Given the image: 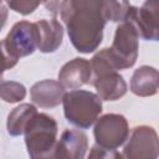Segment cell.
<instances>
[{
	"mask_svg": "<svg viewBox=\"0 0 159 159\" xmlns=\"http://www.w3.org/2000/svg\"><path fill=\"white\" fill-rule=\"evenodd\" d=\"M26 97V88L16 81L0 82V98L7 103H17Z\"/></svg>",
	"mask_w": 159,
	"mask_h": 159,
	"instance_id": "e0dca14e",
	"label": "cell"
},
{
	"mask_svg": "<svg viewBox=\"0 0 159 159\" xmlns=\"http://www.w3.org/2000/svg\"><path fill=\"white\" fill-rule=\"evenodd\" d=\"M92 78L91 63L86 58L76 57L66 62L58 72V82L63 88L77 89L87 83Z\"/></svg>",
	"mask_w": 159,
	"mask_h": 159,
	"instance_id": "30bf717a",
	"label": "cell"
},
{
	"mask_svg": "<svg viewBox=\"0 0 159 159\" xmlns=\"http://www.w3.org/2000/svg\"><path fill=\"white\" fill-rule=\"evenodd\" d=\"M62 104L66 119L81 129L89 128L102 112V99L96 93L83 89L65 93Z\"/></svg>",
	"mask_w": 159,
	"mask_h": 159,
	"instance_id": "3957f363",
	"label": "cell"
},
{
	"mask_svg": "<svg viewBox=\"0 0 159 159\" xmlns=\"http://www.w3.org/2000/svg\"><path fill=\"white\" fill-rule=\"evenodd\" d=\"M43 6L55 16L60 14V7H61V1H46L43 2Z\"/></svg>",
	"mask_w": 159,
	"mask_h": 159,
	"instance_id": "44dd1931",
	"label": "cell"
},
{
	"mask_svg": "<svg viewBox=\"0 0 159 159\" xmlns=\"http://www.w3.org/2000/svg\"><path fill=\"white\" fill-rule=\"evenodd\" d=\"M6 19H7V7L2 1H0V31L4 27Z\"/></svg>",
	"mask_w": 159,
	"mask_h": 159,
	"instance_id": "7402d4cb",
	"label": "cell"
},
{
	"mask_svg": "<svg viewBox=\"0 0 159 159\" xmlns=\"http://www.w3.org/2000/svg\"><path fill=\"white\" fill-rule=\"evenodd\" d=\"M63 86L55 80H43L36 82L30 88L31 101L40 108H53L62 103L65 96Z\"/></svg>",
	"mask_w": 159,
	"mask_h": 159,
	"instance_id": "7c38bea8",
	"label": "cell"
},
{
	"mask_svg": "<svg viewBox=\"0 0 159 159\" xmlns=\"http://www.w3.org/2000/svg\"><path fill=\"white\" fill-rule=\"evenodd\" d=\"M57 123L46 113H36L25 128V144L30 159H55Z\"/></svg>",
	"mask_w": 159,
	"mask_h": 159,
	"instance_id": "7a4b0ae2",
	"label": "cell"
},
{
	"mask_svg": "<svg viewBox=\"0 0 159 159\" xmlns=\"http://www.w3.org/2000/svg\"><path fill=\"white\" fill-rule=\"evenodd\" d=\"M37 43L39 34L36 24L26 20L16 22L1 41L6 55L16 62L21 57L32 55L37 48Z\"/></svg>",
	"mask_w": 159,
	"mask_h": 159,
	"instance_id": "5b68a950",
	"label": "cell"
},
{
	"mask_svg": "<svg viewBox=\"0 0 159 159\" xmlns=\"http://www.w3.org/2000/svg\"><path fill=\"white\" fill-rule=\"evenodd\" d=\"M16 63H17L16 61L11 60V58L6 55V52H5V51H4V48H2L1 41H0V82H1V80H2L4 72H5L6 70L12 68Z\"/></svg>",
	"mask_w": 159,
	"mask_h": 159,
	"instance_id": "ffe728a7",
	"label": "cell"
},
{
	"mask_svg": "<svg viewBox=\"0 0 159 159\" xmlns=\"http://www.w3.org/2000/svg\"><path fill=\"white\" fill-rule=\"evenodd\" d=\"M6 5L14 10L15 12H19L21 15H29L34 12L39 6L40 1H31V0H11L7 1Z\"/></svg>",
	"mask_w": 159,
	"mask_h": 159,
	"instance_id": "ac0fdd59",
	"label": "cell"
},
{
	"mask_svg": "<svg viewBox=\"0 0 159 159\" xmlns=\"http://www.w3.org/2000/svg\"><path fill=\"white\" fill-rule=\"evenodd\" d=\"M37 34H39V43L37 48L40 52L50 53L55 52L62 43L63 40V27L61 22L53 19H41L36 22Z\"/></svg>",
	"mask_w": 159,
	"mask_h": 159,
	"instance_id": "4fadbf2b",
	"label": "cell"
},
{
	"mask_svg": "<svg viewBox=\"0 0 159 159\" xmlns=\"http://www.w3.org/2000/svg\"><path fill=\"white\" fill-rule=\"evenodd\" d=\"M89 83L96 88V94L102 101H117L122 98L128 89L123 76L118 72L96 75L91 78Z\"/></svg>",
	"mask_w": 159,
	"mask_h": 159,
	"instance_id": "8fae6325",
	"label": "cell"
},
{
	"mask_svg": "<svg viewBox=\"0 0 159 159\" xmlns=\"http://www.w3.org/2000/svg\"><path fill=\"white\" fill-rule=\"evenodd\" d=\"M159 87L158 70L152 66H140L133 72L130 80V91L139 97H150L157 94Z\"/></svg>",
	"mask_w": 159,
	"mask_h": 159,
	"instance_id": "5bb4252c",
	"label": "cell"
},
{
	"mask_svg": "<svg viewBox=\"0 0 159 159\" xmlns=\"http://www.w3.org/2000/svg\"><path fill=\"white\" fill-rule=\"evenodd\" d=\"M127 19L134 25L139 37L148 41L159 39V1H145L140 7L130 5Z\"/></svg>",
	"mask_w": 159,
	"mask_h": 159,
	"instance_id": "ba28073f",
	"label": "cell"
},
{
	"mask_svg": "<svg viewBox=\"0 0 159 159\" xmlns=\"http://www.w3.org/2000/svg\"><path fill=\"white\" fill-rule=\"evenodd\" d=\"M158 149L157 130L149 125H137L124 145L122 157L123 159H157Z\"/></svg>",
	"mask_w": 159,
	"mask_h": 159,
	"instance_id": "52a82bcc",
	"label": "cell"
},
{
	"mask_svg": "<svg viewBox=\"0 0 159 159\" xmlns=\"http://www.w3.org/2000/svg\"><path fill=\"white\" fill-rule=\"evenodd\" d=\"M60 15L66 25L70 41L78 52L89 53L98 48L107 22L102 11V1H61Z\"/></svg>",
	"mask_w": 159,
	"mask_h": 159,
	"instance_id": "6da1fadb",
	"label": "cell"
},
{
	"mask_svg": "<svg viewBox=\"0 0 159 159\" xmlns=\"http://www.w3.org/2000/svg\"><path fill=\"white\" fill-rule=\"evenodd\" d=\"M108 50L117 70H125L134 66L139 50V35L128 19L117 26L112 46Z\"/></svg>",
	"mask_w": 159,
	"mask_h": 159,
	"instance_id": "277c9868",
	"label": "cell"
},
{
	"mask_svg": "<svg viewBox=\"0 0 159 159\" xmlns=\"http://www.w3.org/2000/svg\"><path fill=\"white\" fill-rule=\"evenodd\" d=\"M88 138L80 129H65L57 140L55 159H84Z\"/></svg>",
	"mask_w": 159,
	"mask_h": 159,
	"instance_id": "9c48e42d",
	"label": "cell"
},
{
	"mask_svg": "<svg viewBox=\"0 0 159 159\" xmlns=\"http://www.w3.org/2000/svg\"><path fill=\"white\" fill-rule=\"evenodd\" d=\"M93 135L96 144L106 149H116L123 145L129 137V125L124 116L107 113L96 120Z\"/></svg>",
	"mask_w": 159,
	"mask_h": 159,
	"instance_id": "8992f818",
	"label": "cell"
},
{
	"mask_svg": "<svg viewBox=\"0 0 159 159\" xmlns=\"http://www.w3.org/2000/svg\"><path fill=\"white\" fill-rule=\"evenodd\" d=\"M87 159H123V157L116 149H106L94 144L87 155Z\"/></svg>",
	"mask_w": 159,
	"mask_h": 159,
	"instance_id": "d6986e66",
	"label": "cell"
},
{
	"mask_svg": "<svg viewBox=\"0 0 159 159\" xmlns=\"http://www.w3.org/2000/svg\"><path fill=\"white\" fill-rule=\"evenodd\" d=\"M130 5L128 1H102V11L106 21L123 22L128 16Z\"/></svg>",
	"mask_w": 159,
	"mask_h": 159,
	"instance_id": "2e32d148",
	"label": "cell"
},
{
	"mask_svg": "<svg viewBox=\"0 0 159 159\" xmlns=\"http://www.w3.org/2000/svg\"><path fill=\"white\" fill-rule=\"evenodd\" d=\"M37 113V109L31 103H21L15 107L9 114L6 120L7 133L12 137H19L24 134L26 125Z\"/></svg>",
	"mask_w": 159,
	"mask_h": 159,
	"instance_id": "9a60e30c",
	"label": "cell"
}]
</instances>
